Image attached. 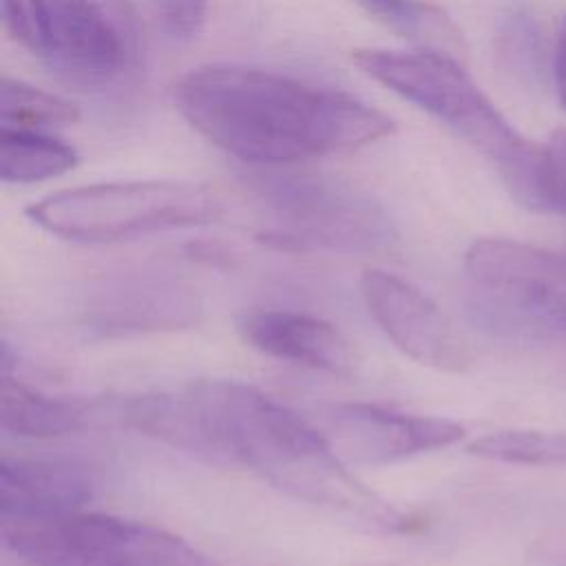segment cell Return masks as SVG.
Instances as JSON below:
<instances>
[{
  "label": "cell",
  "instance_id": "cell-15",
  "mask_svg": "<svg viewBox=\"0 0 566 566\" xmlns=\"http://www.w3.org/2000/svg\"><path fill=\"white\" fill-rule=\"evenodd\" d=\"M80 155L42 130L0 128V177L4 184H38L75 168Z\"/></svg>",
  "mask_w": 566,
  "mask_h": 566
},
{
  "label": "cell",
  "instance_id": "cell-9",
  "mask_svg": "<svg viewBox=\"0 0 566 566\" xmlns=\"http://www.w3.org/2000/svg\"><path fill=\"white\" fill-rule=\"evenodd\" d=\"M327 440L349 458L387 464L455 444L464 427L449 418L413 416L369 402H336L323 413Z\"/></svg>",
  "mask_w": 566,
  "mask_h": 566
},
{
  "label": "cell",
  "instance_id": "cell-20",
  "mask_svg": "<svg viewBox=\"0 0 566 566\" xmlns=\"http://www.w3.org/2000/svg\"><path fill=\"white\" fill-rule=\"evenodd\" d=\"M535 42H537V31L533 20H528V15L515 13V15H509V20L502 24L500 53L515 73L528 71L537 60Z\"/></svg>",
  "mask_w": 566,
  "mask_h": 566
},
{
  "label": "cell",
  "instance_id": "cell-2",
  "mask_svg": "<svg viewBox=\"0 0 566 566\" xmlns=\"http://www.w3.org/2000/svg\"><path fill=\"white\" fill-rule=\"evenodd\" d=\"M190 394L206 460L243 464L294 497L374 528H405V517L345 467L327 436L283 402L239 380H206Z\"/></svg>",
  "mask_w": 566,
  "mask_h": 566
},
{
  "label": "cell",
  "instance_id": "cell-7",
  "mask_svg": "<svg viewBox=\"0 0 566 566\" xmlns=\"http://www.w3.org/2000/svg\"><path fill=\"white\" fill-rule=\"evenodd\" d=\"M4 546L29 566H148L157 526L73 511L0 522Z\"/></svg>",
  "mask_w": 566,
  "mask_h": 566
},
{
  "label": "cell",
  "instance_id": "cell-12",
  "mask_svg": "<svg viewBox=\"0 0 566 566\" xmlns=\"http://www.w3.org/2000/svg\"><path fill=\"white\" fill-rule=\"evenodd\" d=\"M93 493V475L73 460L9 455L0 460V522L82 511Z\"/></svg>",
  "mask_w": 566,
  "mask_h": 566
},
{
  "label": "cell",
  "instance_id": "cell-19",
  "mask_svg": "<svg viewBox=\"0 0 566 566\" xmlns=\"http://www.w3.org/2000/svg\"><path fill=\"white\" fill-rule=\"evenodd\" d=\"M566 217V130L555 133L544 146L542 210Z\"/></svg>",
  "mask_w": 566,
  "mask_h": 566
},
{
  "label": "cell",
  "instance_id": "cell-10",
  "mask_svg": "<svg viewBox=\"0 0 566 566\" xmlns=\"http://www.w3.org/2000/svg\"><path fill=\"white\" fill-rule=\"evenodd\" d=\"M38 55L55 69L84 80L106 82L133 64L115 29L88 0H29Z\"/></svg>",
  "mask_w": 566,
  "mask_h": 566
},
{
  "label": "cell",
  "instance_id": "cell-8",
  "mask_svg": "<svg viewBox=\"0 0 566 566\" xmlns=\"http://www.w3.org/2000/svg\"><path fill=\"white\" fill-rule=\"evenodd\" d=\"M365 307L382 334L420 365L460 371L467 347L449 318L413 283L394 272L367 268L360 276Z\"/></svg>",
  "mask_w": 566,
  "mask_h": 566
},
{
  "label": "cell",
  "instance_id": "cell-16",
  "mask_svg": "<svg viewBox=\"0 0 566 566\" xmlns=\"http://www.w3.org/2000/svg\"><path fill=\"white\" fill-rule=\"evenodd\" d=\"M371 15L418 44V49L442 51L460 57L462 33L436 4L422 0H358Z\"/></svg>",
  "mask_w": 566,
  "mask_h": 566
},
{
  "label": "cell",
  "instance_id": "cell-14",
  "mask_svg": "<svg viewBox=\"0 0 566 566\" xmlns=\"http://www.w3.org/2000/svg\"><path fill=\"white\" fill-rule=\"evenodd\" d=\"M84 407L73 400L53 398L2 374L0 424L18 438H57L84 424Z\"/></svg>",
  "mask_w": 566,
  "mask_h": 566
},
{
  "label": "cell",
  "instance_id": "cell-6",
  "mask_svg": "<svg viewBox=\"0 0 566 566\" xmlns=\"http://www.w3.org/2000/svg\"><path fill=\"white\" fill-rule=\"evenodd\" d=\"M252 190L279 226L259 239L279 250L374 252L396 237L385 208L345 184L321 175L261 168Z\"/></svg>",
  "mask_w": 566,
  "mask_h": 566
},
{
  "label": "cell",
  "instance_id": "cell-18",
  "mask_svg": "<svg viewBox=\"0 0 566 566\" xmlns=\"http://www.w3.org/2000/svg\"><path fill=\"white\" fill-rule=\"evenodd\" d=\"M80 119V108L49 91L31 86L9 75L0 82V128L40 130L49 126H66Z\"/></svg>",
  "mask_w": 566,
  "mask_h": 566
},
{
  "label": "cell",
  "instance_id": "cell-5",
  "mask_svg": "<svg viewBox=\"0 0 566 566\" xmlns=\"http://www.w3.org/2000/svg\"><path fill=\"white\" fill-rule=\"evenodd\" d=\"M31 223L77 243H111L161 230L192 228L221 214L217 195L195 181H104L53 192L27 206Z\"/></svg>",
  "mask_w": 566,
  "mask_h": 566
},
{
  "label": "cell",
  "instance_id": "cell-4",
  "mask_svg": "<svg viewBox=\"0 0 566 566\" xmlns=\"http://www.w3.org/2000/svg\"><path fill=\"white\" fill-rule=\"evenodd\" d=\"M467 312L482 329L524 343H566V256L502 237L464 252Z\"/></svg>",
  "mask_w": 566,
  "mask_h": 566
},
{
  "label": "cell",
  "instance_id": "cell-24",
  "mask_svg": "<svg viewBox=\"0 0 566 566\" xmlns=\"http://www.w3.org/2000/svg\"><path fill=\"white\" fill-rule=\"evenodd\" d=\"M553 82L557 97L562 106L566 108V15L559 24L557 38H555V49H553Z\"/></svg>",
  "mask_w": 566,
  "mask_h": 566
},
{
  "label": "cell",
  "instance_id": "cell-23",
  "mask_svg": "<svg viewBox=\"0 0 566 566\" xmlns=\"http://www.w3.org/2000/svg\"><path fill=\"white\" fill-rule=\"evenodd\" d=\"M2 24L13 42L38 53V33L29 0H2Z\"/></svg>",
  "mask_w": 566,
  "mask_h": 566
},
{
  "label": "cell",
  "instance_id": "cell-21",
  "mask_svg": "<svg viewBox=\"0 0 566 566\" xmlns=\"http://www.w3.org/2000/svg\"><path fill=\"white\" fill-rule=\"evenodd\" d=\"M104 20L115 29V33L122 38L124 46L128 49L130 57L137 60L139 53V18L135 11L133 0H88Z\"/></svg>",
  "mask_w": 566,
  "mask_h": 566
},
{
  "label": "cell",
  "instance_id": "cell-13",
  "mask_svg": "<svg viewBox=\"0 0 566 566\" xmlns=\"http://www.w3.org/2000/svg\"><path fill=\"white\" fill-rule=\"evenodd\" d=\"M199 301L181 283L161 279H137L104 290L86 323L102 334L179 329L197 323Z\"/></svg>",
  "mask_w": 566,
  "mask_h": 566
},
{
  "label": "cell",
  "instance_id": "cell-11",
  "mask_svg": "<svg viewBox=\"0 0 566 566\" xmlns=\"http://www.w3.org/2000/svg\"><path fill=\"white\" fill-rule=\"evenodd\" d=\"M243 340L279 360L316 371L349 376L358 358L349 338L332 323L290 310H259L239 323Z\"/></svg>",
  "mask_w": 566,
  "mask_h": 566
},
{
  "label": "cell",
  "instance_id": "cell-1",
  "mask_svg": "<svg viewBox=\"0 0 566 566\" xmlns=\"http://www.w3.org/2000/svg\"><path fill=\"white\" fill-rule=\"evenodd\" d=\"M175 104L203 139L256 168L358 150L396 133L389 115L354 95L252 66L192 69L177 82Z\"/></svg>",
  "mask_w": 566,
  "mask_h": 566
},
{
  "label": "cell",
  "instance_id": "cell-17",
  "mask_svg": "<svg viewBox=\"0 0 566 566\" xmlns=\"http://www.w3.org/2000/svg\"><path fill=\"white\" fill-rule=\"evenodd\" d=\"M467 451L471 455L522 467H564L566 433L542 429H500L475 438Z\"/></svg>",
  "mask_w": 566,
  "mask_h": 566
},
{
  "label": "cell",
  "instance_id": "cell-3",
  "mask_svg": "<svg viewBox=\"0 0 566 566\" xmlns=\"http://www.w3.org/2000/svg\"><path fill=\"white\" fill-rule=\"evenodd\" d=\"M352 62L363 75L436 117L482 153L509 195L539 212L544 146L524 139L473 82L460 57L431 49H356Z\"/></svg>",
  "mask_w": 566,
  "mask_h": 566
},
{
  "label": "cell",
  "instance_id": "cell-22",
  "mask_svg": "<svg viewBox=\"0 0 566 566\" xmlns=\"http://www.w3.org/2000/svg\"><path fill=\"white\" fill-rule=\"evenodd\" d=\"M210 0H157L164 27L177 38H192L206 18Z\"/></svg>",
  "mask_w": 566,
  "mask_h": 566
}]
</instances>
